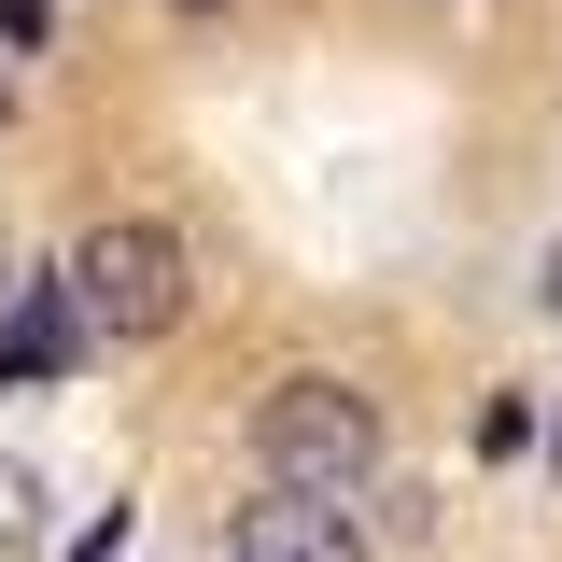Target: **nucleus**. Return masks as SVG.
Returning a JSON list of instances; mask_svg holds the SVG:
<instances>
[{"instance_id":"nucleus-1","label":"nucleus","mask_w":562,"mask_h":562,"mask_svg":"<svg viewBox=\"0 0 562 562\" xmlns=\"http://www.w3.org/2000/svg\"><path fill=\"white\" fill-rule=\"evenodd\" d=\"M70 310H85V324H99V338H169V324H183V225H140V211H113V225H85V239H70Z\"/></svg>"},{"instance_id":"nucleus-2","label":"nucleus","mask_w":562,"mask_h":562,"mask_svg":"<svg viewBox=\"0 0 562 562\" xmlns=\"http://www.w3.org/2000/svg\"><path fill=\"white\" fill-rule=\"evenodd\" d=\"M254 464H268L281 492H366V464H380V408L351 394V380H281L268 408H254Z\"/></svg>"},{"instance_id":"nucleus-3","label":"nucleus","mask_w":562,"mask_h":562,"mask_svg":"<svg viewBox=\"0 0 562 562\" xmlns=\"http://www.w3.org/2000/svg\"><path fill=\"white\" fill-rule=\"evenodd\" d=\"M225 562H366V520L324 506V492H268V506H239Z\"/></svg>"},{"instance_id":"nucleus-4","label":"nucleus","mask_w":562,"mask_h":562,"mask_svg":"<svg viewBox=\"0 0 562 562\" xmlns=\"http://www.w3.org/2000/svg\"><path fill=\"white\" fill-rule=\"evenodd\" d=\"M70 351H85V310H70V281H29V310L0 324V394H29V380H70Z\"/></svg>"},{"instance_id":"nucleus-5","label":"nucleus","mask_w":562,"mask_h":562,"mask_svg":"<svg viewBox=\"0 0 562 562\" xmlns=\"http://www.w3.org/2000/svg\"><path fill=\"white\" fill-rule=\"evenodd\" d=\"M29 506H43V492H29V464H0V549L29 535Z\"/></svg>"},{"instance_id":"nucleus-6","label":"nucleus","mask_w":562,"mask_h":562,"mask_svg":"<svg viewBox=\"0 0 562 562\" xmlns=\"http://www.w3.org/2000/svg\"><path fill=\"white\" fill-rule=\"evenodd\" d=\"M183 14H239V0H183Z\"/></svg>"},{"instance_id":"nucleus-7","label":"nucleus","mask_w":562,"mask_h":562,"mask_svg":"<svg viewBox=\"0 0 562 562\" xmlns=\"http://www.w3.org/2000/svg\"><path fill=\"white\" fill-rule=\"evenodd\" d=\"M549 464H562V408H549Z\"/></svg>"}]
</instances>
